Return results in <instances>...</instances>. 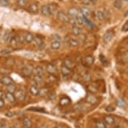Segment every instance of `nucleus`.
<instances>
[{
    "mask_svg": "<svg viewBox=\"0 0 128 128\" xmlns=\"http://www.w3.org/2000/svg\"><path fill=\"white\" fill-rule=\"evenodd\" d=\"M57 20L62 22H69L70 17L69 16L66 14L65 12H64L63 11H58L56 14Z\"/></svg>",
    "mask_w": 128,
    "mask_h": 128,
    "instance_id": "obj_1",
    "label": "nucleus"
},
{
    "mask_svg": "<svg viewBox=\"0 0 128 128\" xmlns=\"http://www.w3.org/2000/svg\"><path fill=\"white\" fill-rule=\"evenodd\" d=\"M34 66L33 65H32L30 64H26V66H24L22 69V72L24 76H30L34 72Z\"/></svg>",
    "mask_w": 128,
    "mask_h": 128,
    "instance_id": "obj_2",
    "label": "nucleus"
},
{
    "mask_svg": "<svg viewBox=\"0 0 128 128\" xmlns=\"http://www.w3.org/2000/svg\"><path fill=\"white\" fill-rule=\"evenodd\" d=\"M14 95L16 97V99H18L19 101H24L26 99V94L25 91L22 90V89L16 90Z\"/></svg>",
    "mask_w": 128,
    "mask_h": 128,
    "instance_id": "obj_3",
    "label": "nucleus"
},
{
    "mask_svg": "<svg viewBox=\"0 0 128 128\" xmlns=\"http://www.w3.org/2000/svg\"><path fill=\"white\" fill-rule=\"evenodd\" d=\"M94 57L92 56V55H88V56H86L83 58V63L86 66H90L94 63Z\"/></svg>",
    "mask_w": 128,
    "mask_h": 128,
    "instance_id": "obj_4",
    "label": "nucleus"
},
{
    "mask_svg": "<svg viewBox=\"0 0 128 128\" xmlns=\"http://www.w3.org/2000/svg\"><path fill=\"white\" fill-rule=\"evenodd\" d=\"M114 32L113 31H108L105 33L103 36V42L105 43H108L112 40V38H114Z\"/></svg>",
    "mask_w": 128,
    "mask_h": 128,
    "instance_id": "obj_5",
    "label": "nucleus"
},
{
    "mask_svg": "<svg viewBox=\"0 0 128 128\" xmlns=\"http://www.w3.org/2000/svg\"><path fill=\"white\" fill-rule=\"evenodd\" d=\"M79 10L75 7H72L68 10V15L70 18H76L78 16Z\"/></svg>",
    "mask_w": 128,
    "mask_h": 128,
    "instance_id": "obj_6",
    "label": "nucleus"
},
{
    "mask_svg": "<svg viewBox=\"0 0 128 128\" xmlns=\"http://www.w3.org/2000/svg\"><path fill=\"white\" fill-rule=\"evenodd\" d=\"M1 82L6 86H8V85L13 84L14 80L12 78L8 76H4L1 78Z\"/></svg>",
    "mask_w": 128,
    "mask_h": 128,
    "instance_id": "obj_7",
    "label": "nucleus"
},
{
    "mask_svg": "<svg viewBox=\"0 0 128 128\" xmlns=\"http://www.w3.org/2000/svg\"><path fill=\"white\" fill-rule=\"evenodd\" d=\"M40 12H41V14L42 16H50V13L48 5H44V6H42L41 7V9H40Z\"/></svg>",
    "mask_w": 128,
    "mask_h": 128,
    "instance_id": "obj_8",
    "label": "nucleus"
},
{
    "mask_svg": "<svg viewBox=\"0 0 128 128\" xmlns=\"http://www.w3.org/2000/svg\"><path fill=\"white\" fill-rule=\"evenodd\" d=\"M86 103H88L91 104V105H94L97 102V97L94 96V94H89L87 95V97L86 98Z\"/></svg>",
    "mask_w": 128,
    "mask_h": 128,
    "instance_id": "obj_9",
    "label": "nucleus"
},
{
    "mask_svg": "<svg viewBox=\"0 0 128 128\" xmlns=\"http://www.w3.org/2000/svg\"><path fill=\"white\" fill-rule=\"evenodd\" d=\"M46 71L48 72L49 74H54L56 71V68L55 67V66L52 64H51V63H49L46 65Z\"/></svg>",
    "mask_w": 128,
    "mask_h": 128,
    "instance_id": "obj_10",
    "label": "nucleus"
},
{
    "mask_svg": "<svg viewBox=\"0 0 128 128\" xmlns=\"http://www.w3.org/2000/svg\"><path fill=\"white\" fill-rule=\"evenodd\" d=\"M28 11L32 14H37L38 12V6L35 3L31 4L28 7Z\"/></svg>",
    "mask_w": 128,
    "mask_h": 128,
    "instance_id": "obj_11",
    "label": "nucleus"
},
{
    "mask_svg": "<svg viewBox=\"0 0 128 128\" xmlns=\"http://www.w3.org/2000/svg\"><path fill=\"white\" fill-rule=\"evenodd\" d=\"M64 64L63 65H64L66 67L69 68H72L74 67V63L72 60L70 58H66L64 60Z\"/></svg>",
    "mask_w": 128,
    "mask_h": 128,
    "instance_id": "obj_12",
    "label": "nucleus"
},
{
    "mask_svg": "<svg viewBox=\"0 0 128 128\" xmlns=\"http://www.w3.org/2000/svg\"><path fill=\"white\" fill-rule=\"evenodd\" d=\"M104 121L105 123L108 126H112L115 123V119L113 116H106L104 117Z\"/></svg>",
    "mask_w": 128,
    "mask_h": 128,
    "instance_id": "obj_13",
    "label": "nucleus"
},
{
    "mask_svg": "<svg viewBox=\"0 0 128 128\" xmlns=\"http://www.w3.org/2000/svg\"><path fill=\"white\" fill-rule=\"evenodd\" d=\"M6 99H7V101H8L9 103H15V101H16V97H15V95L14 94V93H11V92H7L6 93Z\"/></svg>",
    "mask_w": 128,
    "mask_h": 128,
    "instance_id": "obj_14",
    "label": "nucleus"
},
{
    "mask_svg": "<svg viewBox=\"0 0 128 128\" xmlns=\"http://www.w3.org/2000/svg\"><path fill=\"white\" fill-rule=\"evenodd\" d=\"M30 92L34 96H37L40 94V89L35 85H31L30 87Z\"/></svg>",
    "mask_w": 128,
    "mask_h": 128,
    "instance_id": "obj_15",
    "label": "nucleus"
},
{
    "mask_svg": "<svg viewBox=\"0 0 128 128\" xmlns=\"http://www.w3.org/2000/svg\"><path fill=\"white\" fill-rule=\"evenodd\" d=\"M60 71L62 75L68 76L69 75V74H70L72 70L70 68H69L66 67V66H65L64 65H62L60 68Z\"/></svg>",
    "mask_w": 128,
    "mask_h": 128,
    "instance_id": "obj_16",
    "label": "nucleus"
},
{
    "mask_svg": "<svg viewBox=\"0 0 128 128\" xmlns=\"http://www.w3.org/2000/svg\"><path fill=\"white\" fill-rule=\"evenodd\" d=\"M95 16H96V17L99 21H103L105 18V14L104 12L102 10H97V12H95Z\"/></svg>",
    "mask_w": 128,
    "mask_h": 128,
    "instance_id": "obj_17",
    "label": "nucleus"
},
{
    "mask_svg": "<svg viewBox=\"0 0 128 128\" xmlns=\"http://www.w3.org/2000/svg\"><path fill=\"white\" fill-rule=\"evenodd\" d=\"M22 124L26 128H30L32 126V123L31 120L29 118H24L22 120Z\"/></svg>",
    "mask_w": 128,
    "mask_h": 128,
    "instance_id": "obj_18",
    "label": "nucleus"
},
{
    "mask_svg": "<svg viewBox=\"0 0 128 128\" xmlns=\"http://www.w3.org/2000/svg\"><path fill=\"white\" fill-rule=\"evenodd\" d=\"M87 89L90 91L91 93H94V92H97L98 90V85L95 84L94 82H92L87 86Z\"/></svg>",
    "mask_w": 128,
    "mask_h": 128,
    "instance_id": "obj_19",
    "label": "nucleus"
},
{
    "mask_svg": "<svg viewBox=\"0 0 128 128\" xmlns=\"http://www.w3.org/2000/svg\"><path fill=\"white\" fill-rule=\"evenodd\" d=\"M25 41L27 43H31L32 41H34V36L33 35V34H32L31 32H27L26 34H25Z\"/></svg>",
    "mask_w": 128,
    "mask_h": 128,
    "instance_id": "obj_20",
    "label": "nucleus"
},
{
    "mask_svg": "<svg viewBox=\"0 0 128 128\" xmlns=\"http://www.w3.org/2000/svg\"><path fill=\"white\" fill-rule=\"evenodd\" d=\"M80 12L83 15V16L85 18L88 17L90 14V12L89 10V9L86 8V7H82V8H80Z\"/></svg>",
    "mask_w": 128,
    "mask_h": 128,
    "instance_id": "obj_21",
    "label": "nucleus"
},
{
    "mask_svg": "<svg viewBox=\"0 0 128 128\" xmlns=\"http://www.w3.org/2000/svg\"><path fill=\"white\" fill-rule=\"evenodd\" d=\"M34 41L35 42L36 45L39 46L40 48H41L42 46V47H44V42H43V41H42V39L40 38V37H39V36H35V37H34Z\"/></svg>",
    "mask_w": 128,
    "mask_h": 128,
    "instance_id": "obj_22",
    "label": "nucleus"
},
{
    "mask_svg": "<svg viewBox=\"0 0 128 128\" xmlns=\"http://www.w3.org/2000/svg\"><path fill=\"white\" fill-rule=\"evenodd\" d=\"M61 47V42H58V41H54L51 43L50 44V48L52 50H59L60 48Z\"/></svg>",
    "mask_w": 128,
    "mask_h": 128,
    "instance_id": "obj_23",
    "label": "nucleus"
},
{
    "mask_svg": "<svg viewBox=\"0 0 128 128\" xmlns=\"http://www.w3.org/2000/svg\"><path fill=\"white\" fill-rule=\"evenodd\" d=\"M72 33L75 35V36H79L80 34H81V29L79 27H78L76 26H73L72 28Z\"/></svg>",
    "mask_w": 128,
    "mask_h": 128,
    "instance_id": "obj_24",
    "label": "nucleus"
},
{
    "mask_svg": "<svg viewBox=\"0 0 128 128\" xmlns=\"http://www.w3.org/2000/svg\"><path fill=\"white\" fill-rule=\"evenodd\" d=\"M70 102V99L68 97H62V98L60 100V105L61 106H62V107H64V106H66V105H68L69 104Z\"/></svg>",
    "mask_w": 128,
    "mask_h": 128,
    "instance_id": "obj_25",
    "label": "nucleus"
},
{
    "mask_svg": "<svg viewBox=\"0 0 128 128\" xmlns=\"http://www.w3.org/2000/svg\"><path fill=\"white\" fill-rule=\"evenodd\" d=\"M35 73H36V75L40 76H43V74H44V69L41 66H37L36 68H35Z\"/></svg>",
    "mask_w": 128,
    "mask_h": 128,
    "instance_id": "obj_26",
    "label": "nucleus"
},
{
    "mask_svg": "<svg viewBox=\"0 0 128 128\" xmlns=\"http://www.w3.org/2000/svg\"><path fill=\"white\" fill-rule=\"evenodd\" d=\"M68 43L71 46L76 47L79 45V41L76 38H70L68 40Z\"/></svg>",
    "mask_w": 128,
    "mask_h": 128,
    "instance_id": "obj_27",
    "label": "nucleus"
},
{
    "mask_svg": "<svg viewBox=\"0 0 128 128\" xmlns=\"http://www.w3.org/2000/svg\"><path fill=\"white\" fill-rule=\"evenodd\" d=\"M18 42L17 40V36H12L10 40V44L11 46L12 47H16L17 46Z\"/></svg>",
    "mask_w": 128,
    "mask_h": 128,
    "instance_id": "obj_28",
    "label": "nucleus"
},
{
    "mask_svg": "<svg viewBox=\"0 0 128 128\" xmlns=\"http://www.w3.org/2000/svg\"><path fill=\"white\" fill-rule=\"evenodd\" d=\"M99 60L101 61V62L103 64L104 66H107L108 64V60H107V58L105 57V55H103V54H99Z\"/></svg>",
    "mask_w": 128,
    "mask_h": 128,
    "instance_id": "obj_29",
    "label": "nucleus"
},
{
    "mask_svg": "<svg viewBox=\"0 0 128 128\" xmlns=\"http://www.w3.org/2000/svg\"><path fill=\"white\" fill-rule=\"evenodd\" d=\"M122 0H115L113 4V6L115 8L118 9V10H120L122 7Z\"/></svg>",
    "mask_w": 128,
    "mask_h": 128,
    "instance_id": "obj_30",
    "label": "nucleus"
},
{
    "mask_svg": "<svg viewBox=\"0 0 128 128\" xmlns=\"http://www.w3.org/2000/svg\"><path fill=\"white\" fill-rule=\"evenodd\" d=\"M28 110L29 111H35V112H39V113H45V110L43 108H40V107H33L28 108Z\"/></svg>",
    "mask_w": 128,
    "mask_h": 128,
    "instance_id": "obj_31",
    "label": "nucleus"
},
{
    "mask_svg": "<svg viewBox=\"0 0 128 128\" xmlns=\"http://www.w3.org/2000/svg\"><path fill=\"white\" fill-rule=\"evenodd\" d=\"M10 32L7 30V31L5 32L4 34L2 37V40L4 42H6L10 40Z\"/></svg>",
    "mask_w": 128,
    "mask_h": 128,
    "instance_id": "obj_32",
    "label": "nucleus"
},
{
    "mask_svg": "<svg viewBox=\"0 0 128 128\" xmlns=\"http://www.w3.org/2000/svg\"><path fill=\"white\" fill-rule=\"evenodd\" d=\"M33 81H34L36 84H40L42 81V76L38 75H34L33 76Z\"/></svg>",
    "mask_w": 128,
    "mask_h": 128,
    "instance_id": "obj_33",
    "label": "nucleus"
},
{
    "mask_svg": "<svg viewBox=\"0 0 128 128\" xmlns=\"http://www.w3.org/2000/svg\"><path fill=\"white\" fill-rule=\"evenodd\" d=\"M48 89L47 88H41L40 90V94L39 95H40L41 97H45V96H47L48 94Z\"/></svg>",
    "mask_w": 128,
    "mask_h": 128,
    "instance_id": "obj_34",
    "label": "nucleus"
},
{
    "mask_svg": "<svg viewBox=\"0 0 128 128\" xmlns=\"http://www.w3.org/2000/svg\"><path fill=\"white\" fill-rule=\"evenodd\" d=\"M7 90L8 92H11V93H14L16 91V87L14 84H12L10 85L7 86Z\"/></svg>",
    "mask_w": 128,
    "mask_h": 128,
    "instance_id": "obj_35",
    "label": "nucleus"
},
{
    "mask_svg": "<svg viewBox=\"0 0 128 128\" xmlns=\"http://www.w3.org/2000/svg\"><path fill=\"white\" fill-rule=\"evenodd\" d=\"M49 6V10H50V15H52L54 14L55 11L57 9V6L54 4H51L48 5Z\"/></svg>",
    "mask_w": 128,
    "mask_h": 128,
    "instance_id": "obj_36",
    "label": "nucleus"
},
{
    "mask_svg": "<svg viewBox=\"0 0 128 128\" xmlns=\"http://www.w3.org/2000/svg\"><path fill=\"white\" fill-rule=\"evenodd\" d=\"M122 60L124 63L128 62V50L126 51L123 53L122 56Z\"/></svg>",
    "mask_w": 128,
    "mask_h": 128,
    "instance_id": "obj_37",
    "label": "nucleus"
},
{
    "mask_svg": "<svg viewBox=\"0 0 128 128\" xmlns=\"http://www.w3.org/2000/svg\"><path fill=\"white\" fill-rule=\"evenodd\" d=\"M17 40H18V44H22L26 42L25 36H23L22 34H19V35H18Z\"/></svg>",
    "mask_w": 128,
    "mask_h": 128,
    "instance_id": "obj_38",
    "label": "nucleus"
},
{
    "mask_svg": "<svg viewBox=\"0 0 128 128\" xmlns=\"http://www.w3.org/2000/svg\"><path fill=\"white\" fill-rule=\"evenodd\" d=\"M96 128H106L105 123H104L103 121H101V120L97 121V122H96Z\"/></svg>",
    "mask_w": 128,
    "mask_h": 128,
    "instance_id": "obj_39",
    "label": "nucleus"
},
{
    "mask_svg": "<svg viewBox=\"0 0 128 128\" xmlns=\"http://www.w3.org/2000/svg\"><path fill=\"white\" fill-rule=\"evenodd\" d=\"M82 78L84 81H89L90 80V74L88 72H85L83 74H82Z\"/></svg>",
    "mask_w": 128,
    "mask_h": 128,
    "instance_id": "obj_40",
    "label": "nucleus"
},
{
    "mask_svg": "<svg viewBox=\"0 0 128 128\" xmlns=\"http://www.w3.org/2000/svg\"><path fill=\"white\" fill-rule=\"evenodd\" d=\"M27 0H17V4L22 8L25 7L27 4Z\"/></svg>",
    "mask_w": 128,
    "mask_h": 128,
    "instance_id": "obj_41",
    "label": "nucleus"
},
{
    "mask_svg": "<svg viewBox=\"0 0 128 128\" xmlns=\"http://www.w3.org/2000/svg\"><path fill=\"white\" fill-rule=\"evenodd\" d=\"M10 0H0V6L2 7H6L8 6Z\"/></svg>",
    "mask_w": 128,
    "mask_h": 128,
    "instance_id": "obj_42",
    "label": "nucleus"
},
{
    "mask_svg": "<svg viewBox=\"0 0 128 128\" xmlns=\"http://www.w3.org/2000/svg\"><path fill=\"white\" fill-rule=\"evenodd\" d=\"M48 80L50 82H53L56 81V76H55L54 74H50V75L48 76Z\"/></svg>",
    "mask_w": 128,
    "mask_h": 128,
    "instance_id": "obj_43",
    "label": "nucleus"
},
{
    "mask_svg": "<svg viewBox=\"0 0 128 128\" xmlns=\"http://www.w3.org/2000/svg\"><path fill=\"white\" fill-rule=\"evenodd\" d=\"M122 31L124 32H126L128 31V21L126 22V23L123 25L122 28Z\"/></svg>",
    "mask_w": 128,
    "mask_h": 128,
    "instance_id": "obj_44",
    "label": "nucleus"
},
{
    "mask_svg": "<svg viewBox=\"0 0 128 128\" xmlns=\"http://www.w3.org/2000/svg\"><path fill=\"white\" fill-rule=\"evenodd\" d=\"M53 39L54 40V41H58V42H60V40H62V38L61 36L58 34H55L53 35Z\"/></svg>",
    "mask_w": 128,
    "mask_h": 128,
    "instance_id": "obj_45",
    "label": "nucleus"
},
{
    "mask_svg": "<svg viewBox=\"0 0 128 128\" xmlns=\"http://www.w3.org/2000/svg\"><path fill=\"white\" fill-rule=\"evenodd\" d=\"M105 110L107 111V112H113L116 110V108L114 106H108L105 108Z\"/></svg>",
    "mask_w": 128,
    "mask_h": 128,
    "instance_id": "obj_46",
    "label": "nucleus"
},
{
    "mask_svg": "<svg viewBox=\"0 0 128 128\" xmlns=\"http://www.w3.org/2000/svg\"><path fill=\"white\" fill-rule=\"evenodd\" d=\"M48 98L50 100H54L55 98H56V94H55L54 92H50L48 94Z\"/></svg>",
    "mask_w": 128,
    "mask_h": 128,
    "instance_id": "obj_47",
    "label": "nucleus"
},
{
    "mask_svg": "<svg viewBox=\"0 0 128 128\" xmlns=\"http://www.w3.org/2000/svg\"><path fill=\"white\" fill-rule=\"evenodd\" d=\"M82 2L84 5H87V6H88V5L93 4H94V3L92 2L90 0H82Z\"/></svg>",
    "mask_w": 128,
    "mask_h": 128,
    "instance_id": "obj_48",
    "label": "nucleus"
},
{
    "mask_svg": "<svg viewBox=\"0 0 128 128\" xmlns=\"http://www.w3.org/2000/svg\"><path fill=\"white\" fill-rule=\"evenodd\" d=\"M12 51L10 50H8V49H5V50H3L2 52H1V54H8L10 53H11Z\"/></svg>",
    "mask_w": 128,
    "mask_h": 128,
    "instance_id": "obj_49",
    "label": "nucleus"
},
{
    "mask_svg": "<svg viewBox=\"0 0 128 128\" xmlns=\"http://www.w3.org/2000/svg\"><path fill=\"white\" fill-rule=\"evenodd\" d=\"M79 36H80V40H81V41H82V42L85 41V40H86V36L85 34H80Z\"/></svg>",
    "mask_w": 128,
    "mask_h": 128,
    "instance_id": "obj_50",
    "label": "nucleus"
},
{
    "mask_svg": "<svg viewBox=\"0 0 128 128\" xmlns=\"http://www.w3.org/2000/svg\"><path fill=\"white\" fill-rule=\"evenodd\" d=\"M6 117L8 118H12L13 116H14V114L13 113V112H10V111H9V112H7L6 114H5Z\"/></svg>",
    "mask_w": 128,
    "mask_h": 128,
    "instance_id": "obj_51",
    "label": "nucleus"
},
{
    "mask_svg": "<svg viewBox=\"0 0 128 128\" xmlns=\"http://www.w3.org/2000/svg\"><path fill=\"white\" fill-rule=\"evenodd\" d=\"M4 105H5L4 101L2 98H0V108H2V107H4Z\"/></svg>",
    "mask_w": 128,
    "mask_h": 128,
    "instance_id": "obj_52",
    "label": "nucleus"
},
{
    "mask_svg": "<svg viewBox=\"0 0 128 128\" xmlns=\"http://www.w3.org/2000/svg\"><path fill=\"white\" fill-rule=\"evenodd\" d=\"M117 103H118V105L120 106V107H123V106H124V101H122V100H121V101H118V102H117Z\"/></svg>",
    "mask_w": 128,
    "mask_h": 128,
    "instance_id": "obj_53",
    "label": "nucleus"
},
{
    "mask_svg": "<svg viewBox=\"0 0 128 128\" xmlns=\"http://www.w3.org/2000/svg\"><path fill=\"white\" fill-rule=\"evenodd\" d=\"M38 128H48V126H46V124H42Z\"/></svg>",
    "mask_w": 128,
    "mask_h": 128,
    "instance_id": "obj_54",
    "label": "nucleus"
},
{
    "mask_svg": "<svg viewBox=\"0 0 128 128\" xmlns=\"http://www.w3.org/2000/svg\"><path fill=\"white\" fill-rule=\"evenodd\" d=\"M3 94H4V92H3L2 90H0V98H2L3 96Z\"/></svg>",
    "mask_w": 128,
    "mask_h": 128,
    "instance_id": "obj_55",
    "label": "nucleus"
},
{
    "mask_svg": "<svg viewBox=\"0 0 128 128\" xmlns=\"http://www.w3.org/2000/svg\"><path fill=\"white\" fill-rule=\"evenodd\" d=\"M56 128H64L62 126H61V125H58V126H57L56 127Z\"/></svg>",
    "mask_w": 128,
    "mask_h": 128,
    "instance_id": "obj_56",
    "label": "nucleus"
},
{
    "mask_svg": "<svg viewBox=\"0 0 128 128\" xmlns=\"http://www.w3.org/2000/svg\"><path fill=\"white\" fill-rule=\"evenodd\" d=\"M10 128H18L16 126H11Z\"/></svg>",
    "mask_w": 128,
    "mask_h": 128,
    "instance_id": "obj_57",
    "label": "nucleus"
},
{
    "mask_svg": "<svg viewBox=\"0 0 128 128\" xmlns=\"http://www.w3.org/2000/svg\"><path fill=\"white\" fill-rule=\"evenodd\" d=\"M90 1H91V2H92L94 3V2H97V1H98V0H90Z\"/></svg>",
    "mask_w": 128,
    "mask_h": 128,
    "instance_id": "obj_58",
    "label": "nucleus"
},
{
    "mask_svg": "<svg viewBox=\"0 0 128 128\" xmlns=\"http://www.w3.org/2000/svg\"><path fill=\"white\" fill-rule=\"evenodd\" d=\"M1 36H2V32L0 31V38H1Z\"/></svg>",
    "mask_w": 128,
    "mask_h": 128,
    "instance_id": "obj_59",
    "label": "nucleus"
},
{
    "mask_svg": "<svg viewBox=\"0 0 128 128\" xmlns=\"http://www.w3.org/2000/svg\"><path fill=\"white\" fill-rule=\"evenodd\" d=\"M123 1H128V0H123Z\"/></svg>",
    "mask_w": 128,
    "mask_h": 128,
    "instance_id": "obj_60",
    "label": "nucleus"
},
{
    "mask_svg": "<svg viewBox=\"0 0 128 128\" xmlns=\"http://www.w3.org/2000/svg\"><path fill=\"white\" fill-rule=\"evenodd\" d=\"M127 46H128V45H127Z\"/></svg>",
    "mask_w": 128,
    "mask_h": 128,
    "instance_id": "obj_61",
    "label": "nucleus"
},
{
    "mask_svg": "<svg viewBox=\"0 0 128 128\" xmlns=\"http://www.w3.org/2000/svg\"></svg>",
    "mask_w": 128,
    "mask_h": 128,
    "instance_id": "obj_62",
    "label": "nucleus"
}]
</instances>
